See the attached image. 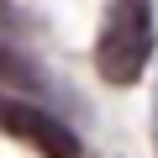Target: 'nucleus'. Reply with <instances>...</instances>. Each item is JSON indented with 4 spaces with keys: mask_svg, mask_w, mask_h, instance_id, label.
<instances>
[{
    "mask_svg": "<svg viewBox=\"0 0 158 158\" xmlns=\"http://www.w3.org/2000/svg\"><path fill=\"white\" fill-rule=\"evenodd\" d=\"M153 58V0H111L100 37H95V69L106 85H137Z\"/></svg>",
    "mask_w": 158,
    "mask_h": 158,
    "instance_id": "f257e3e1",
    "label": "nucleus"
},
{
    "mask_svg": "<svg viewBox=\"0 0 158 158\" xmlns=\"http://www.w3.org/2000/svg\"><path fill=\"white\" fill-rule=\"evenodd\" d=\"M0 127H11L21 142H32V148L48 153V158H79V137H74L58 116H48L42 106L6 100V106H0Z\"/></svg>",
    "mask_w": 158,
    "mask_h": 158,
    "instance_id": "f03ea898",
    "label": "nucleus"
},
{
    "mask_svg": "<svg viewBox=\"0 0 158 158\" xmlns=\"http://www.w3.org/2000/svg\"><path fill=\"white\" fill-rule=\"evenodd\" d=\"M0 85H11V90H27V95H37L42 90V74L21 58V53H11V48H0Z\"/></svg>",
    "mask_w": 158,
    "mask_h": 158,
    "instance_id": "7ed1b4c3",
    "label": "nucleus"
},
{
    "mask_svg": "<svg viewBox=\"0 0 158 158\" xmlns=\"http://www.w3.org/2000/svg\"><path fill=\"white\" fill-rule=\"evenodd\" d=\"M153 153H158V90H153Z\"/></svg>",
    "mask_w": 158,
    "mask_h": 158,
    "instance_id": "20e7f679",
    "label": "nucleus"
},
{
    "mask_svg": "<svg viewBox=\"0 0 158 158\" xmlns=\"http://www.w3.org/2000/svg\"><path fill=\"white\" fill-rule=\"evenodd\" d=\"M0 11H6V6H0Z\"/></svg>",
    "mask_w": 158,
    "mask_h": 158,
    "instance_id": "39448f33",
    "label": "nucleus"
}]
</instances>
